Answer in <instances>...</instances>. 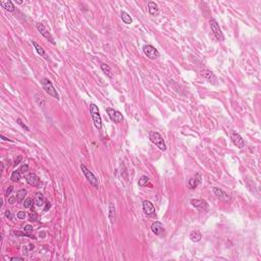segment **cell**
<instances>
[{"label": "cell", "instance_id": "cell-1", "mask_svg": "<svg viewBox=\"0 0 261 261\" xmlns=\"http://www.w3.org/2000/svg\"><path fill=\"white\" fill-rule=\"evenodd\" d=\"M41 84H42V87H43V90H45L46 93L48 94L49 96L53 97V98H55L58 100L59 99V95L58 93H57V91L55 90V88L53 87V84L51 83L50 80L48 79H43L41 81Z\"/></svg>", "mask_w": 261, "mask_h": 261}, {"label": "cell", "instance_id": "cell-2", "mask_svg": "<svg viewBox=\"0 0 261 261\" xmlns=\"http://www.w3.org/2000/svg\"><path fill=\"white\" fill-rule=\"evenodd\" d=\"M81 170L83 171V173H84V176L86 177V179H87V180L90 183V185L93 186L94 188L98 189L99 183H98V179L95 177V174L92 173L90 170H88V167L85 164H81Z\"/></svg>", "mask_w": 261, "mask_h": 261}, {"label": "cell", "instance_id": "cell-3", "mask_svg": "<svg viewBox=\"0 0 261 261\" xmlns=\"http://www.w3.org/2000/svg\"><path fill=\"white\" fill-rule=\"evenodd\" d=\"M90 113H91L92 119H93L95 127L98 129V130H101V128H102L101 116H100V112L98 110V107H97L95 104H93V103L90 104Z\"/></svg>", "mask_w": 261, "mask_h": 261}, {"label": "cell", "instance_id": "cell-4", "mask_svg": "<svg viewBox=\"0 0 261 261\" xmlns=\"http://www.w3.org/2000/svg\"><path fill=\"white\" fill-rule=\"evenodd\" d=\"M149 139H150V141L153 143V144H155L161 151L166 150V145L164 143V140H163L162 136L159 133H157V132H151L150 136H149Z\"/></svg>", "mask_w": 261, "mask_h": 261}, {"label": "cell", "instance_id": "cell-5", "mask_svg": "<svg viewBox=\"0 0 261 261\" xmlns=\"http://www.w3.org/2000/svg\"><path fill=\"white\" fill-rule=\"evenodd\" d=\"M210 28H211V31H212V33H213V35L215 36V38L218 40V41H223V40H225V36H223L222 30H220L219 25L217 24V22L215 19H210Z\"/></svg>", "mask_w": 261, "mask_h": 261}, {"label": "cell", "instance_id": "cell-6", "mask_svg": "<svg viewBox=\"0 0 261 261\" xmlns=\"http://www.w3.org/2000/svg\"><path fill=\"white\" fill-rule=\"evenodd\" d=\"M106 111H107V114H108V116H109V118L112 120L113 122H115V124H119V122H122V120H124L122 114L120 113L119 111H117L116 109H114V108L108 107V108H106Z\"/></svg>", "mask_w": 261, "mask_h": 261}, {"label": "cell", "instance_id": "cell-7", "mask_svg": "<svg viewBox=\"0 0 261 261\" xmlns=\"http://www.w3.org/2000/svg\"><path fill=\"white\" fill-rule=\"evenodd\" d=\"M143 51H144V53L150 59H156V58H158L160 55L158 50L152 45H145L144 47H143Z\"/></svg>", "mask_w": 261, "mask_h": 261}, {"label": "cell", "instance_id": "cell-8", "mask_svg": "<svg viewBox=\"0 0 261 261\" xmlns=\"http://www.w3.org/2000/svg\"><path fill=\"white\" fill-rule=\"evenodd\" d=\"M37 30L39 31V33L41 34V35L43 36V37H45L46 39L48 40V41H49L51 44H53V45H55V41H54V39H53V37H52V35H51V34L48 32V30L47 29L45 28V26L44 25H42V24H38L37 25Z\"/></svg>", "mask_w": 261, "mask_h": 261}, {"label": "cell", "instance_id": "cell-9", "mask_svg": "<svg viewBox=\"0 0 261 261\" xmlns=\"http://www.w3.org/2000/svg\"><path fill=\"white\" fill-rule=\"evenodd\" d=\"M201 76L206 80V81L210 83V84H212V85H216V84H217V78H216V76H215V74H214L213 73H212L211 70H203L201 71Z\"/></svg>", "mask_w": 261, "mask_h": 261}, {"label": "cell", "instance_id": "cell-10", "mask_svg": "<svg viewBox=\"0 0 261 261\" xmlns=\"http://www.w3.org/2000/svg\"><path fill=\"white\" fill-rule=\"evenodd\" d=\"M191 204L193 205L195 208L199 209V210H202V211H207L208 210L207 202L203 199H192Z\"/></svg>", "mask_w": 261, "mask_h": 261}, {"label": "cell", "instance_id": "cell-11", "mask_svg": "<svg viewBox=\"0 0 261 261\" xmlns=\"http://www.w3.org/2000/svg\"><path fill=\"white\" fill-rule=\"evenodd\" d=\"M142 207H143V211H144V213L146 214V215L152 216V215L155 214V207H154V205L152 204L150 201L145 200V201L143 202Z\"/></svg>", "mask_w": 261, "mask_h": 261}, {"label": "cell", "instance_id": "cell-12", "mask_svg": "<svg viewBox=\"0 0 261 261\" xmlns=\"http://www.w3.org/2000/svg\"><path fill=\"white\" fill-rule=\"evenodd\" d=\"M151 231H152V233L154 235H156V236H162V235L164 234V226H163L161 222H155L152 223Z\"/></svg>", "mask_w": 261, "mask_h": 261}, {"label": "cell", "instance_id": "cell-13", "mask_svg": "<svg viewBox=\"0 0 261 261\" xmlns=\"http://www.w3.org/2000/svg\"><path fill=\"white\" fill-rule=\"evenodd\" d=\"M213 192L215 194V196L217 199H219L220 201H223V202H228L231 197L228 196V193H225V191L220 190L219 188H213Z\"/></svg>", "mask_w": 261, "mask_h": 261}, {"label": "cell", "instance_id": "cell-14", "mask_svg": "<svg viewBox=\"0 0 261 261\" xmlns=\"http://www.w3.org/2000/svg\"><path fill=\"white\" fill-rule=\"evenodd\" d=\"M232 141H233V143L237 146L238 148H243L244 145H245V142H244L243 138L241 137L238 133L232 134Z\"/></svg>", "mask_w": 261, "mask_h": 261}, {"label": "cell", "instance_id": "cell-15", "mask_svg": "<svg viewBox=\"0 0 261 261\" xmlns=\"http://www.w3.org/2000/svg\"><path fill=\"white\" fill-rule=\"evenodd\" d=\"M26 180H27V182L29 185L31 186H38L40 180H39V177L36 176L35 173H29L27 177H26Z\"/></svg>", "mask_w": 261, "mask_h": 261}, {"label": "cell", "instance_id": "cell-16", "mask_svg": "<svg viewBox=\"0 0 261 261\" xmlns=\"http://www.w3.org/2000/svg\"><path fill=\"white\" fill-rule=\"evenodd\" d=\"M200 183H201V177H200V174H196L194 177H192V179L189 180L188 185L191 189H195L199 186Z\"/></svg>", "mask_w": 261, "mask_h": 261}, {"label": "cell", "instance_id": "cell-17", "mask_svg": "<svg viewBox=\"0 0 261 261\" xmlns=\"http://www.w3.org/2000/svg\"><path fill=\"white\" fill-rule=\"evenodd\" d=\"M148 9H149V12H150L151 15H157V14L159 13L158 5L153 1L148 2Z\"/></svg>", "mask_w": 261, "mask_h": 261}, {"label": "cell", "instance_id": "cell-18", "mask_svg": "<svg viewBox=\"0 0 261 261\" xmlns=\"http://www.w3.org/2000/svg\"><path fill=\"white\" fill-rule=\"evenodd\" d=\"M108 211H109V213H108V217H109L110 222L113 223L114 222H115V218H116V212H115V207H114V205L112 204V203H110L109 204V209H108Z\"/></svg>", "mask_w": 261, "mask_h": 261}, {"label": "cell", "instance_id": "cell-19", "mask_svg": "<svg viewBox=\"0 0 261 261\" xmlns=\"http://www.w3.org/2000/svg\"><path fill=\"white\" fill-rule=\"evenodd\" d=\"M0 4H1V6L4 8L5 10L9 11V12H13L14 11V5L11 1H1L0 2Z\"/></svg>", "mask_w": 261, "mask_h": 261}, {"label": "cell", "instance_id": "cell-20", "mask_svg": "<svg viewBox=\"0 0 261 261\" xmlns=\"http://www.w3.org/2000/svg\"><path fill=\"white\" fill-rule=\"evenodd\" d=\"M34 202H35V204L38 206V207H41V206L44 205V203H45V198L42 194L37 193L36 196H35V199H34Z\"/></svg>", "mask_w": 261, "mask_h": 261}, {"label": "cell", "instance_id": "cell-21", "mask_svg": "<svg viewBox=\"0 0 261 261\" xmlns=\"http://www.w3.org/2000/svg\"><path fill=\"white\" fill-rule=\"evenodd\" d=\"M190 239H191V241H193V242L197 243L202 239V235L199 231H193L190 234Z\"/></svg>", "mask_w": 261, "mask_h": 261}, {"label": "cell", "instance_id": "cell-22", "mask_svg": "<svg viewBox=\"0 0 261 261\" xmlns=\"http://www.w3.org/2000/svg\"><path fill=\"white\" fill-rule=\"evenodd\" d=\"M120 18H122V22L127 25H130V24H132V22H133L131 15L127 12V11H122V12H120Z\"/></svg>", "mask_w": 261, "mask_h": 261}, {"label": "cell", "instance_id": "cell-23", "mask_svg": "<svg viewBox=\"0 0 261 261\" xmlns=\"http://www.w3.org/2000/svg\"><path fill=\"white\" fill-rule=\"evenodd\" d=\"M33 45H34V47H35V49H36V51H37V52H38V54H39V55H41L42 57H44L45 59H48V56H47V54H46L45 50L43 49V48L41 47V46H40V45H38V44H37L36 42H34V41H33Z\"/></svg>", "mask_w": 261, "mask_h": 261}, {"label": "cell", "instance_id": "cell-24", "mask_svg": "<svg viewBox=\"0 0 261 261\" xmlns=\"http://www.w3.org/2000/svg\"><path fill=\"white\" fill-rule=\"evenodd\" d=\"M27 195V190H25V189H22V190L18 191V193H16V202L21 203L22 200L25 199V196Z\"/></svg>", "mask_w": 261, "mask_h": 261}, {"label": "cell", "instance_id": "cell-25", "mask_svg": "<svg viewBox=\"0 0 261 261\" xmlns=\"http://www.w3.org/2000/svg\"><path fill=\"white\" fill-rule=\"evenodd\" d=\"M101 70H102L103 73L107 74V76L109 77V78H111V77H112V74H111L110 67H109V65H108V64H101Z\"/></svg>", "mask_w": 261, "mask_h": 261}, {"label": "cell", "instance_id": "cell-26", "mask_svg": "<svg viewBox=\"0 0 261 261\" xmlns=\"http://www.w3.org/2000/svg\"><path fill=\"white\" fill-rule=\"evenodd\" d=\"M21 171L19 170H14L12 173H11V177H10V180H13V182H19L21 180Z\"/></svg>", "mask_w": 261, "mask_h": 261}, {"label": "cell", "instance_id": "cell-27", "mask_svg": "<svg viewBox=\"0 0 261 261\" xmlns=\"http://www.w3.org/2000/svg\"><path fill=\"white\" fill-rule=\"evenodd\" d=\"M149 183V177H147L146 176H143L141 177V179L139 180V186H141V187H144V186H147V184Z\"/></svg>", "mask_w": 261, "mask_h": 261}, {"label": "cell", "instance_id": "cell-28", "mask_svg": "<svg viewBox=\"0 0 261 261\" xmlns=\"http://www.w3.org/2000/svg\"><path fill=\"white\" fill-rule=\"evenodd\" d=\"M29 220H30V222H37V220H38V215H37V213L35 211H32L30 213V215H29Z\"/></svg>", "mask_w": 261, "mask_h": 261}, {"label": "cell", "instance_id": "cell-29", "mask_svg": "<svg viewBox=\"0 0 261 261\" xmlns=\"http://www.w3.org/2000/svg\"><path fill=\"white\" fill-rule=\"evenodd\" d=\"M32 204H33V199H32V198H27V199L25 200V202H24L25 208H31Z\"/></svg>", "mask_w": 261, "mask_h": 261}, {"label": "cell", "instance_id": "cell-30", "mask_svg": "<svg viewBox=\"0 0 261 261\" xmlns=\"http://www.w3.org/2000/svg\"><path fill=\"white\" fill-rule=\"evenodd\" d=\"M19 170L21 171V173H28V171H29V165H28V164H26V163H24V164H22V165L21 166V168H19Z\"/></svg>", "mask_w": 261, "mask_h": 261}, {"label": "cell", "instance_id": "cell-31", "mask_svg": "<svg viewBox=\"0 0 261 261\" xmlns=\"http://www.w3.org/2000/svg\"><path fill=\"white\" fill-rule=\"evenodd\" d=\"M16 122H18V124H19V125H21V127H22V129H24L25 131H27V132L30 131V129H29V128L27 127V125H26L24 124V122H22V119H21V118H18V119H16Z\"/></svg>", "mask_w": 261, "mask_h": 261}, {"label": "cell", "instance_id": "cell-32", "mask_svg": "<svg viewBox=\"0 0 261 261\" xmlns=\"http://www.w3.org/2000/svg\"><path fill=\"white\" fill-rule=\"evenodd\" d=\"M24 231H25V233L31 234V233H32V232H33V226L31 225H25Z\"/></svg>", "mask_w": 261, "mask_h": 261}, {"label": "cell", "instance_id": "cell-33", "mask_svg": "<svg viewBox=\"0 0 261 261\" xmlns=\"http://www.w3.org/2000/svg\"><path fill=\"white\" fill-rule=\"evenodd\" d=\"M4 215H5V217H6V218H8V219H9V220H12V219H13V215H12V212H11L10 210H6V211H5Z\"/></svg>", "mask_w": 261, "mask_h": 261}, {"label": "cell", "instance_id": "cell-34", "mask_svg": "<svg viewBox=\"0 0 261 261\" xmlns=\"http://www.w3.org/2000/svg\"><path fill=\"white\" fill-rule=\"evenodd\" d=\"M16 217H18L19 219H25V218H26V212H24V211L18 212V214H16Z\"/></svg>", "mask_w": 261, "mask_h": 261}, {"label": "cell", "instance_id": "cell-35", "mask_svg": "<svg viewBox=\"0 0 261 261\" xmlns=\"http://www.w3.org/2000/svg\"><path fill=\"white\" fill-rule=\"evenodd\" d=\"M16 201V197H14V196H10L9 198H8V203H9V204H13L14 202Z\"/></svg>", "mask_w": 261, "mask_h": 261}, {"label": "cell", "instance_id": "cell-36", "mask_svg": "<svg viewBox=\"0 0 261 261\" xmlns=\"http://www.w3.org/2000/svg\"><path fill=\"white\" fill-rule=\"evenodd\" d=\"M6 259L12 260V261H14V260H21V261H22V260H24V258H22V257H6Z\"/></svg>", "mask_w": 261, "mask_h": 261}, {"label": "cell", "instance_id": "cell-37", "mask_svg": "<svg viewBox=\"0 0 261 261\" xmlns=\"http://www.w3.org/2000/svg\"><path fill=\"white\" fill-rule=\"evenodd\" d=\"M12 190H13V187H12V186H9V187H8V189L6 190V193H5V195H6V196L8 197V196L10 195L11 192H12Z\"/></svg>", "mask_w": 261, "mask_h": 261}, {"label": "cell", "instance_id": "cell-38", "mask_svg": "<svg viewBox=\"0 0 261 261\" xmlns=\"http://www.w3.org/2000/svg\"><path fill=\"white\" fill-rule=\"evenodd\" d=\"M21 160H22V157H21V156H19V157H18V160H15V162H14V165H18V164H19V162L21 161Z\"/></svg>", "mask_w": 261, "mask_h": 261}, {"label": "cell", "instance_id": "cell-39", "mask_svg": "<svg viewBox=\"0 0 261 261\" xmlns=\"http://www.w3.org/2000/svg\"><path fill=\"white\" fill-rule=\"evenodd\" d=\"M46 204H47V205H46V207L44 208V210H47V209H49V208H50V206H51V205H50V203H48V202H46Z\"/></svg>", "mask_w": 261, "mask_h": 261}, {"label": "cell", "instance_id": "cell-40", "mask_svg": "<svg viewBox=\"0 0 261 261\" xmlns=\"http://www.w3.org/2000/svg\"><path fill=\"white\" fill-rule=\"evenodd\" d=\"M1 138H2V140H4V141H8V139H7V138H5L4 136H1Z\"/></svg>", "mask_w": 261, "mask_h": 261}]
</instances>
